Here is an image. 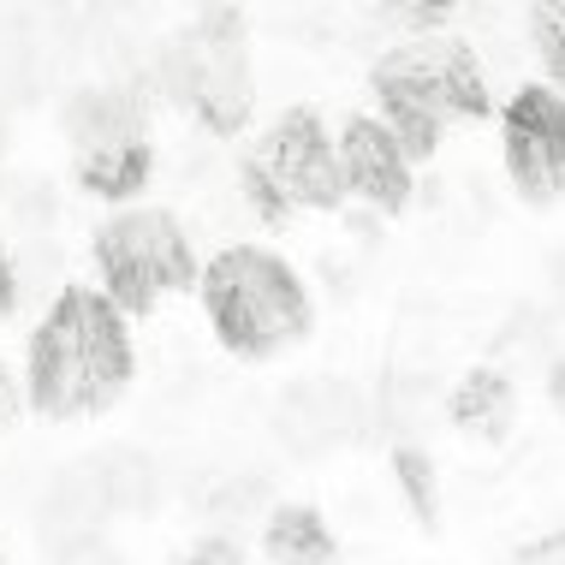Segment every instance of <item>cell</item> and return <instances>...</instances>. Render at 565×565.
I'll return each instance as SVG.
<instances>
[{
  "mask_svg": "<svg viewBox=\"0 0 565 565\" xmlns=\"http://www.w3.org/2000/svg\"><path fill=\"white\" fill-rule=\"evenodd\" d=\"M447 411H452L458 429L507 435V423L518 417V387H512V375H500V370H470V375L452 387Z\"/></svg>",
  "mask_w": 565,
  "mask_h": 565,
  "instance_id": "13",
  "label": "cell"
},
{
  "mask_svg": "<svg viewBox=\"0 0 565 565\" xmlns=\"http://www.w3.org/2000/svg\"><path fill=\"white\" fill-rule=\"evenodd\" d=\"M500 161L524 203L554 209L565 191V102L547 84L512 89L500 108Z\"/></svg>",
  "mask_w": 565,
  "mask_h": 565,
  "instance_id": "8",
  "label": "cell"
},
{
  "mask_svg": "<svg viewBox=\"0 0 565 565\" xmlns=\"http://www.w3.org/2000/svg\"><path fill=\"white\" fill-rule=\"evenodd\" d=\"M274 512V488L263 470H238V477L215 482L209 494V518H215V536H233V530H250Z\"/></svg>",
  "mask_w": 565,
  "mask_h": 565,
  "instance_id": "15",
  "label": "cell"
},
{
  "mask_svg": "<svg viewBox=\"0 0 565 565\" xmlns=\"http://www.w3.org/2000/svg\"><path fill=\"white\" fill-rule=\"evenodd\" d=\"M96 477H102V494H108V512H149L161 500V470L149 452L137 447H114L96 458Z\"/></svg>",
  "mask_w": 565,
  "mask_h": 565,
  "instance_id": "14",
  "label": "cell"
},
{
  "mask_svg": "<svg viewBox=\"0 0 565 565\" xmlns=\"http://www.w3.org/2000/svg\"><path fill=\"white\" fill-rule=\"evenodd\" d=\"M263 547L274 565H340V542L310 507H274L263 518Z\"/></svg>",
  "mask_w": 565,
  "mask_h": 565,
  "instance_id": "12",
  "label": "cell"
},
{
  "mask_svg": "<svg viewBox=\"0 0 565 565\" xmlns=\"http://www.w3.org/2000/svg\"><path fill=\"white\" fill-rule=\"evenodd\" d=\"M196 298H203L215 340L244 363L280 358L316 322L298 268L280 250H268V244H226V250H215L203 263V274H196Z\"/></svg>",
  "mask_w": 565,
  "mask_h": 565,
  "instance_id": "2",
  "label": "cell"
},
{
  "mask_svg": "<svg viewBox=\"0 0 565 565\" xmlns=\"http://www.w3.org/2000/svg\"><path fill=\"white\" fill-rule=\"evenodd\" d=\"M49 565H119V547L89 530V536H72V542H54L49 547Z\"/></svg>",
  "mask_w": 565,
  "mask_h": 565,
  "instance_id": "19",
  "label": "cell"
},
{
  "mask_svg": "<svg viewBox=\"0 0 565 565\" xmlns=\"http://www.w3.org/2000/svg\"><path fill=\"white\" fill-rule=\"evenodd\" d=\"M393 477H399L411 512L423 518V524H435L440 512V488H435V458L417 447V440H399V452H393Z\"/></svg>",
  "mask_w": 565,
  "mask_h": 565,
  "instance_id": "16",
  "label": "cell"
},
{
  "mask_svg": "<svg viewBox=\"0 0 565 565\" xmlns=\"http://www.w3.org/2000/svg\"><path fill=\"white\" fill-rule=\"evenodd\" d=\"M333 156H340V179H345V203H363L375 215H399L417 196V167L399 156L387 131L370 114H345L333 131Z\"/></svg>",
  "mask_w": 565,
  "mask_h": 565,
  "instance_id": "9",
  "label": "cell"
},
{
  "mask_svg": "<svg viewBox=\"0 0 565 565\" xmlns=\"http://www.w3.org/2000/svg\"><path fill=\"white\" fill-rule=\"evenodd\" d=\"M370 96H375L370 119L393 137V143H399V156H405L411 167H423V161L440 156L452 119H447V102H440V89H435V72H429V49H423V36L393 42V49L375 60Z\"/></svg>",
  "mask_w": 565,
  "mask_h": 565,
  "instance_id": "7",
  "label": "cell"
},
{
  "mask_svg": "<svg viewBox=\"0 0 565 565\" xmlns=\"http://www.w3.org/2000/svg\"><path fill=\"white\" fill-rule=\"evenodd\" d=\"M238 203L268 226H280L292 215H340L345 179H340L328 119L316 108L274 114L263 137L250 143V156L238 161Z\"/></svg>",
  "mask_w": 565,
  "mask_h": 565,
  "instance_id": "4",
  "label": "cell"
},
{
  "mask_svg": "<svg viewBox=\"0 0 565 565\" xmlns=\"http://www.w3.org/2000/svg\"><path fill=\"white\" fill-rule=\"evenodd\" d=\"M0 565H7V559H0Z\"/></svg>",
  "mask_w": 565,
  "mask_h": 565,
  "instance_id": "22",
  "label": "cell"
},
{
  "mask_svg": "<svg viewBox=\"0 0 565 565\" xmlns=\"http://www.w3.org/2000/svg\"><path fill=\"white\" fill-rule=\"evenodd\" d=\"M102 518H114V512H108V494H102L96 458H89V465L54 470L49 488H42V536H49V547L102 530Z\"/></svg>",
  "mask_w": 565,
  "mask_h": 565,
  "instance_id": "11",
  "label": "cell"
},
{
  "mask_svg": "<svg viewBox=\"0 0 565 565\" xmlns=\"http://www.w3.org/2000/svg\"><path fill=\"white\" fill-rule=\"evenodd\" d=\"M66 149L72 179L114 209L143 203L156 179V137H149V96L137 84H84L66 96Z\"/></svg>",
  "mask_w": 565,
  "mask_h": 565,
  "instance_id": "6",
  "label": "cell"
},
{
  "mask_svg": "<svg viewBox=\"0 0 565 565\" xmlns=\"http://www.w3.org/2000/svg\"><path fill=\"white\" fill-rule=\"evenodd\" d=\"M149 78L167 102H179L203 131L215 137H238L250 126V102H256V78H250V24L238 7H209L196 12L185 30L161 42L149 54Z\"/></svg>",
  "mask_w": 565,
  "mask_h": 565,
  "instance_id": "3",
  "label": "cell"
},
{
  "mask_svg": "<svg viewBox=\"0 0 565 565\" xmlns=\"http://www.w3.org/2000/svg\"><path fill=\"white\" fill-rule=\"evenodd\" d=\"M19 405H24V387H19V375L7 370V358H0V429L19 417Z\"/></svg>",
  "mask_w": 565,
  "mask_h": 565,
  "instance_id": "21",
  "label": "cell"
},
{
  "mask_svg": "<svg viewBox=\"0 0 565 565\" xmlns=\"http://www.w3.org/2000/svg\"><path fill=\"white\" fill-rule=\"evenodd\" d=\"M185 565H244V547L233 536H203L185 554Z\"/></svg>",
  "mask_w": 565,
  "mask_h": 565,
  "instance_id": "20",
  "label": "cell"
},
{
  "mask_svg": "<svg viewBox=\"0 0 565 565\" xmlns=\"http://www.w3.org/2000/svg\"><path fill=\"white\" fill-rule=\"evenodd\" d=\"M131 328L96 286H60L30 328L24 405L49 423H78L108 411L131 387Z\"/></svg>",
  "mask_w": 565,
  "mask_h": 565,
  "instance_id": "1",
  "label": "cell"
},
{
  "mask_svg": "<svg viewBox=\"0 0 565 565\" xmlns=\"http://www.w3.org/2000/svg\"><path fill=\"white\" fill-rule=\"evenodd\" d=\"M530 36H536V60H542V84L565 89V7L559 0H542V7H530Z\"/></svg>",
  "mask_w": 565,
  "mask_h": 565,
  "instance_id": "17",
  "label": "cell"
},
{
  "mask_svg": "<svg viewBox=\"0 0 565 565\" xmlns=\"http://www.w3.org/2000/svg\"><path fill=\"white\" fill-rule=\"evenodd\" d=\"M358 423H363V399L340 375H303L274 405V429L298 458H322L333 447H345L358 435Z\"/></svg>",
  "mask_w": 565,
  "mask_h": 565,
  "instance_id": "10",
  "label": "cell"
},
{
  "mask_svg": "<svg viewBox=\"0 0 565 565\" xmlns=\"http://www.w3.org/2000/svg\"><path fill=\"white\" fill-rule=\"evenodd\" d=\"M423 411H429V381L423 375H387V387H381V423L387 429H423Z\"/></svg>",
  "mask_w": 565,
  "mask_h": 565,
  "instance_id": "18",
  "label": "cell"
},
{
  "mask_svg": "<svg viewBox=\"0 0 565 565\" xmlns=\"http://www.w3.org/2000/svg\"><path fill=\"white\" fill-rule=\"evenodd\" d=\"M196 238L191 226L161 203H131L114 209L96 226V292L114 303L119 316H149L167 298L196 292Z\"/></svg>",
  "mask_w": 565,
  "mask_h": 565,
  "instance_id": "5",
  "label": "cell"
}]
</instances>
